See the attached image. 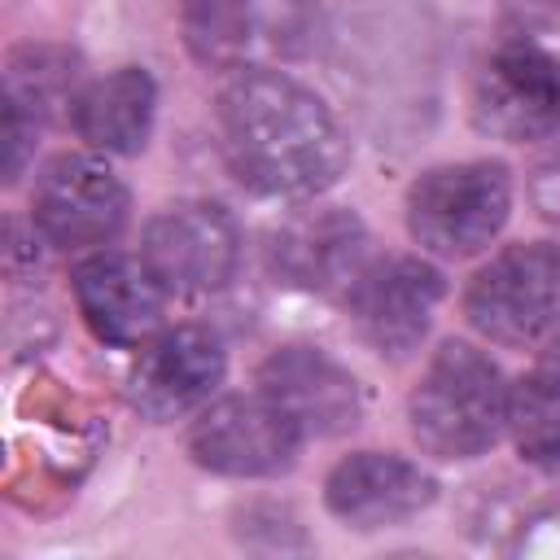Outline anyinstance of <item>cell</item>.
<instances>
[{"label":"cell","mask_w":560,"mask_h":560,"mask_svg":"<svg viewBox=\"0 0 560 560\" xmlns=\"http://www.w3.org/2000/svg\"><path fill=\"white\" fill-rule=\"evenodd\" d=\"M214 122L232 175L262 197H319L350 162L332 109L284 70H228L214 92Z\"/></svg>","instance_id":"1"},{"label":"cell","mask_w":560,"mask_h":560,"mask_svg":"<svg viewBox=\"0 0 560 560\" xmlns=\"http://www.w3.org/2000/svg\"><path fill=\"white\" fill-rule=\"evenodd\" d=\"M407 424L433 459H477L508 424V385L490 354L468 341H442L407 398Z\"/></svg>","instance_id":"2"},{"label":"cell","mask_w":560,"mask_h":560,"mask_svg":"<svg viewBox=\"0 0 560 560\" xmlns=\"http://www.w3.org/2000/svg\"><path fill=\"white\" fill-rule=\"evenodd\" d=\"M512 214V171L490 158L442 162L407 188V232L438 258H472Z\"/></svg>","instance_id":"3"},{"label":"cell","mask_w":560,"mask_h":560,"mask_svg":"<svg viewBox=\"0 0 560 560\" xmlns=\"http://www.w3.org/2000/svg\"><path fill=\"white\" fill-rule=\"evenodd\" d=\"M468 324L499 346H534L560 328V245L516 241L464 289Z\"/></svg>","instance_id":"4"},{"label":"cell","mask_w":560,"mask_h":560,"mask_svg":"<svg viewBox=\"0 0 560 560\" xmlns=\"http://www.w3.org/2000/svg\"><path fill=\"white\" fill-rule=\"evenodd\" d=\"M468 114L481 136L534 144L560 131V61L529 44L508 39L472 70Z\"/></svg>","instance_id":"5"},{"label":"cell","mask_w":560,"mask_h":560,"mask_svg":"<svg viewBox=\"0 0 560 560\" xmlns=\"http://www.w3.org/2000/svg\"><path fill=\"white\" fill-rule=\"evenodd\" d=\"M140 262L166 293H214L241 267V228L214 201L162 206L144 223Z\"/></svg>","instance_id":"6"},{"label":"cell","mask_w":560,"mask_h":560,"mask_svg":"<svg viewBox=\"0 0 560 560\" xmlns=\"http://www.w3.org/2000/svg\"><path fill=\"white\" fill-rule=\"evenodd\" d=\"M442 298H446L442 271L416 254L372 258L346 289V306L359 337L381 359H394V363L420 350Z\"/></svg>","instance_id":"7"},{"label":"cell","mask_w":560,"mask_h":560,"mask_svg":"<svg viewBox=\"0 0 560 560\" xmlns=\"http://www.w3.org/2000/svg\"><path fill=\"white\" fill-rule=\"evenodd\" d=\"M131 197L122 179L88 158V153H57L39 166L31 188V223L57 249H88L105 245L127 228Z\"/></svg>","instance_id":"8"},{"label":"cell","mask_w":560,"mask_h":560,"mask_svg":"<svg viewBox=\"0 0 560 560\" xmlns=\"http://www.w3.org/2000/svg\"><path fill=\"white\" fill-rule=\"evenodd\" d=\"M302 429L267 394H232L210 402L188 429V455L214 477H276L293 468Z\"/></svg>","instance_id":"9"},{"label":"cell","mask_w":560,"mask_h":560,"mask_svg":"<svg viewBox=\"0 0 560 560\" xmlns=\"http://www.w3.org/2000/svg\"><path fill=\"white\" fill-rule=\"evenodd\" d=\"M368 232L354 210L346 206H315L262 236L267 276L284 289L302 293H337L363 271Z\"/></svg>","instance_id":"10"},{"label":"cell","mask_w":560,"mask_h":560,"mask_svg":"<svg viewBox=\"0 0 560 560\" xmlns=\"http://www.w3.org/2000/svg\"><path fill=\"white\" fill-rule=\"evenodd\" d=\"M223 372H228L223 341L201 324H175L140 346L127 372V394L140 416L166 424L201 407L219 389Z\"/></svg>","instance_id":"11"},{"label":"cell","mask_w":560,"mask_h":560,"mask_svg":"<svg viewBox=\"0 0 560 560\" xmlns=\"http://www.w3.org/2000/svg\"><path fill=\"white\" fill-rule=\"evenodd\" d=\"M258 394H267L302 438H341L363 416V394L350 368L319 346H280L258 363Z\"/></svg>","instance_id":"12"},{"label":"cell","mask_w":560,"mask_h":560,"mask_svg":"<svg viewBox=\"0 0 560 560\" xmlns=\"http://www.w3.org/2000/svg\"><path fill=\"white\" fill-rule=\"evenodd\" d=\"M438 481L394 451H354L324 477V508L350 529H385L433 508Z\"/></svg>","instance_id":"13"},{"label":"cell","mask_w":560,"mask_h":560,"mask_svg":"<svg viewBox=\"0 0 560 560\" xmlns=\"http://www.w3.org/2000/svg\"><path fill=\"white\" fill-rule=\"evenodd\" d=\"M70 284H74L79 315L96 341L140 350L153 332H162L166 289L153 280V271L140 258H127L114 249L92 254L74 262Z\"/></svg>","instance_id":"14"},{"label":"cell","mask_w":560,"mask_h":560,"mask_svg":"<svg viewBox=\"0 0 560 560\" xmlns=\"http://www.w3.org/2000/svg\"><path fill=\"white\" fill-rule=\"evenodd\" d=\"M158 114V83L144 66H118L83 83L70 101V127L96 153L131 158L149 144Z\"/></svg>","instance_id":"15"},{"label":"cell","mask_w":560,"mask_h":560,"mask_svg":"<svg viewBox=\"0 0 560 560\" xmlns=\"http://www.w3.org/2000/svg\"><path fill=\"white\" fill-rule=\"evenodd\" d=\"M516 455L538 472H560V376L534 368L508 385V424Z\"/></svg>","instance_id":"16"},{"label":"cell","mask_w":560,"mask_h":560,"mask_svg":"<svg viewBox=\"0 0 560 560\" xmlns=\"http://www.w3.org/2000/svg\"><path fill=\"white\" fill-rule=\"evenodd\" d=\"M74 74L79 57L57 44H22L4 61V105L44 127V118L57 105L74 101Z\"/></svg>","instance_id":"17"},{"label":"cell","mask_w":560,"mask_h":560,"mask_svg":"<svg viewBox=\"0 0 560 560\" xmlns=\"http://www.w3.org/2000/svg\"><path fill=\"white\" fill-rule=\"evenodd\" d=\"M179 31H184L188 52L206 70H236V66H245L254 18H249L245 0H184Z\"/></svg>","instance_id":"18"},{"label":"cell","mask_w":560,"mask_h":560,"mask_svg":"<svg viewBox=\"0 0 560 560\" xmlns=\"http://www.w3.org/2000/svg\"><path fill=\"white\" fill-rule=\"evenodd\" d=\"M516 556H542V560L560 556V503L538 512L534 521H525V529L516 538Z\"/></svg>","instance_id":"19"},{"label":"cell","mask_w":560,"mask_h":560,"mask_svg":"<svg viewBox=\"0 0 560 560\" xmlns=\"http://www.w3.org/2000/svg\"><path fill=\"white\" fill-rule=\"evenodd\" d=\"M542 368H547V372H556V376H560V328H556V332H551V346H547V350H542Z\"/></svg>","instance_id":"20"}]
</instances>
